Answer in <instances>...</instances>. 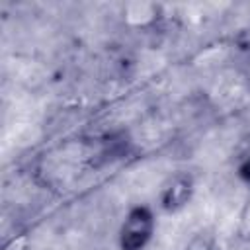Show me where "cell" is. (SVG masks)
Returning <instances> with one entry per match:
<instances>
[{
	"instance_id": "6da1fadb",
	"label": "cell",
	"mask_w": 250,
	"mask_h": 250,
	"mask_svg": "<svg viewBox=\"0 0 250 250\" xmlns=\"http://www.w3.org/2000/svg\"><path fill=\"white\" fill-rule=\"evenodd\" d=\"M156 232V215L145 203L131 205L117 229L119 250H146Z\"/></svg>"
},
{
	"instance_id": "7a4b0ae2",
	"label": "cell",
	"mask_w": 250,
	"mask_h": 250,
	"mask_svg": "<svg viewBox=\"0 0 250 250\" xmlns=\"http://www.w3.org/2000/svg\"><path fill=\"white\" fill-rule=\"evenodd\" d=\"M195 195V176L186 170L172 172L158 189L156 203L162 213H180L186 209Z\"/></svg>"
},
{
	"instance_id": "3957f363",
	"label": "cell",
	"mask_w": 250,
	"mask_h": 250,
	"mask_svg": "<svg viewBox=\"0 0 250 250\" xmlns=\"http://www.w3.org/2000/svg\"><path fill=\"white\" fill-rule=\"evenodd\" d=\"M121 16L131 29H150L162 20V6L156 2H127L121 8Z\"/></svg>"
},
{
	"instance_id": "277c9868",
	"label": "cell",
	"mask_w": 250,
	"mask_h": 250,
	"mask_svg": "<svg viewBox=\"0 0 250 250\" xmlns=\"http://www.w3.org/2000/svg\"><path fill=\"white\" fill-rule=\"evenodd\" d=\"M236 234L240 240L250 242V188L246 191V197L242 201L240 213H238V225H236Z\"/></svg>"
},
{
	"instance_id": "5b68a950",
	"label": "cell",
	"mask_w": 250,
	"mask_h": 250,
	"mask_svg": "<svg viewBox=\"0 0 250 250\" xmlns=\"http://www.w3.org/2000/svg\"><path fill=\"white\" fill-rule=\"evenodd\" d=\"M2 250H29V236L27 234H14L12 238L6 240Z\"/></svg>"
}]
</instances>
